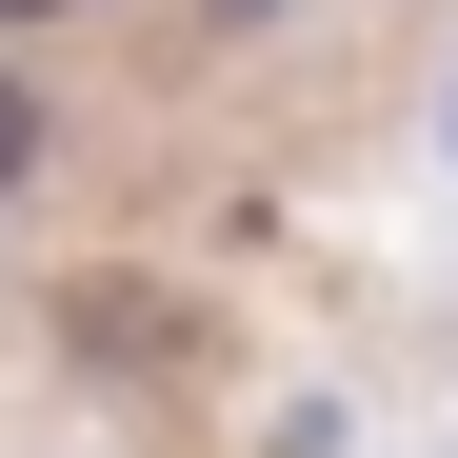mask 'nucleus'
<instances>
[{"label":"nucleus","instance_id":"2","mask_svg":"<svg viewBox=\"0 0 458 458\" xmlns=\"http://www.w3.org/2000/svg\"><path fill=\"white\" fill-rule=\"evenodd\" d=\"M0 21H81V0H0Z\"/></svg>","mask_w":458,"mask_h":458},{"label":"nucleus","instance_id":"1","mask_svg":"<svg viewBox=\"0 0 458 458\" xmlns=\"http://www.w3.org/2000/svg\"><path fill=\"white\" fill-rule=\"evenodd\" d=\"M21 180H40V81L0 60V199H21Z\"/></svg>","mask_w":458,"mask_h":458}]
</instances>
